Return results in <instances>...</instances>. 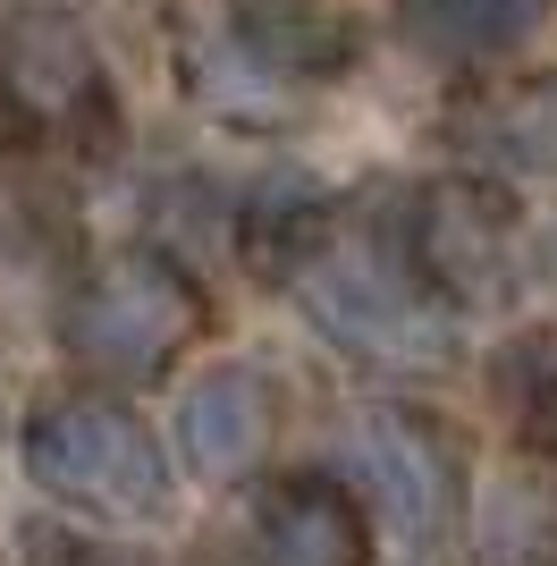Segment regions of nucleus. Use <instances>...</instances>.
<instances>
[{"mask_svg": "<svg viewBox=\"0 0 557 566\" xmlns=\"http://www.w3.org/2000/svg\"><path fill=\"white\" fill-rule=\"evenodd\" d=\"M25 566H144L136 549H111V542H85L69 524H34L25 533Z\"/></svg>", "mask_w": 557, "mask_h": 566, "instance_id": "15", "label": "nucleus"}, {"mask_svg": "<svg viewBox=\"0 0 557 566\" xmlns=\"http://www.w3.org/2000/svg\"><path fill=\"white\" fill-rule=\"evenodd\" d=\"M25 473L102 524H161L178 499V473H169L161 440L144 431V415H127L118 398H93V389L43 398L25 415Z\"/></svg>", "mask_w": 557, "mask_h": 566, "instance_id": "4", "label": "nucleus"}, {"mask_svg": "<svg viewBox=\"0 0 557 566\" xmlns=\"http://www.w3.org/2000/svg\"><path fill=\"white\" fill-rule=\"evenodd\" d=\"M549 0H397V34L431 69H490L540 25Z\"/></svg>", "mask_w": 557, "mask_h": 566, "instance_id": "12", "label": "nucleus"}, {"mask_svg": "<svg viewBox=\"0 0 557 566\" xmlns=\"http://www.w3.org/2000/svg\"><path fill=\"white\" fill-rule=\"evenodd\" d=\"M490 389L524 431V449H557V331H515L490 355Z\"/></svg>", "mask_w": 557, "mask_h": 566, "instance_id": "13", "label": "nucleus"}, {"mask_svg": "<svg viewBox=\"0 0 557 566\" xmlns=\"http://www.w3.org/2000/svg\"><path fill=\"white\" fill-rule=\"evenodd\" d=\"M507 549H515V566H557V449H533V465L515 473Z\"/></svg>", "mask_w": 557, "mask_h": 566, "instance_id": "14", "label": "nucleus"}, {"mask_svg": "<svg viewBox=\"0 0 557 566\" xmlns=\"http://www.w3.org/2000/svg\"><path fill=\"white\" fill-rule=\"evenodd\" d=\"M304 305L329 338L364 364H397V373H431L448 355V305L422 287L414 254H406V229H380L364 212H338L322 237V254L296 271Z\"/></svg>", "mask_w": 557, "mask_h": 566, "instance_id": "1", "label": "nucleus"}, {"mask_svg": "<svg viewBox=\"0 0 557 566\" xmlns=\"http://www.w3.org/2000/svg\"><path fill=\"white\" fill-rule=\"evenodd\" d=\"M406 254L440 305H507L515 296V203L490 178H431L397 212Z\"/></svg>", "mask_w": 557, "mask_h": 566, "instance_id": "5", "label": "nucleus"}, {"mask_svg": "<svg viewBox=\"0 0 557 566\" xmlns=\"http://www.w3.org/2000/svg\"><path fill=\"white\" fill-rule=\"evenodd\" d=\"M278 440V389L254 364H211L178 389V449L203 482H245Z\"/></svg>", "mask_w": 557, "mask_h": 566, "instance_id": "9", "label": "nucleus"}, {"mask_svg": "<svg viewBox=\"0 0 557 566\" xmlns=\"http://www.w3.org/2000/svg\"><path fill=\"white\" fill-rule=\"evenodd\" d=\"M195 566H254V558H195Z\"/></svg>", "mask_w": 557, "mask_h": 566, "instance_id": "16", "label": "nucleus"}, {"mask_svg": "<svg viewBox=\"0 0 557 566\" xmlns=\"http://www.w3.org/2000/svg\"><path fill=\"white\" fill-rule=\"evenodd\" d=\"M254 566H371V507L329 473H271L245 524Z\"/></svg>", "mask_w": 557, "mask_h": 566, "instance_id": "8", "label": "nucleus"}, {"mask_svg": "<svg viewBox=\"0 0 557 566\" xmlns=\"http://www.w3.org/2000/svg\"><path fill=\"white\" fill-rule=\"evenodd\" d=\"M355 465H364L380 516H389L406 542H422V549L456 542V524H464V449H456V431H440L431 415H414V406H380V415L355 423Z\"/></svg>", "mask_w": 557, "mask_h": 566, "instance_id": "6", "label": "nucleus"}, {"mask_svg": "<svg viewBox=\"0 0 557 566\" xmlns=\"http://www.w3.org/2000/svg\"><path fill=\"white\" fill-rule=\"evenodd\" d=\"M440 136L482 169H515V178L557 169V69H498L490 60L482 76H464L440 102Z\"/></svg>", "mask_w": 557, "mask_h": 566, "instance_id": "7", "label": "nucleus"}, {"mask_svg": "<svg viewBox=\"0 0 557 566\" xmlns=\"http://www.w3.org/2000/svg\"><path fill=\"white\" fill-rule=\"evenodd\" d=\"M118 94L93 34L69 9H0V161L111 153Z\"/></svg>", "mask_w": 557, "mask_h": 566, "instance_id": "3", "label": "nucleus"}, {"mask_svg": "<svg viewBox=\"0 0 557 566\" xmlns=\"http://www.w3.org/2000/svg\"><path fill=\"white\" fill-rule=\"evenodd\" d=\"M329 220H338V203H329L313 178L278 169V178L245 187V203H237V254H245V271H254L262 287H296V271L322 254Z\"/></svg>", "mask_w": 557, "mask_h": 566, "instance_id": "11", "label": "nucleus"}, {"mask_svg": "<svg viewBox=\"0 0 557 566\" xmlns=\"http://www.w3.org/2000/svg\"><path fill=\"white\" fill-rule=\"evenodd\" d=\"M203 331H211V305L195 287V271L178 254H153V245H127V254L93 262L69 287V305H60V347L102 389L161 380Z\"/></svg>", "mask_w": 557, "mask_h": 566, "instance_id": "2", "label": "nucleus"}, {"mask_svg": "<svg viewBox=\"0 0 557 566\" xmlns=\"http://www.w3.org/2000/svg\"><path fill=\"white\" fill-rule=\"evenodd\" d=\"M220 18H229L237 43L254 51L271 76H287L296 94L355 69V25L338 18V9H322V0H229Z\"/></svg>", "mask_w": 557, "mask_h": 566, "instance_id": "10", "label": "nucleus"}]
</instances>
